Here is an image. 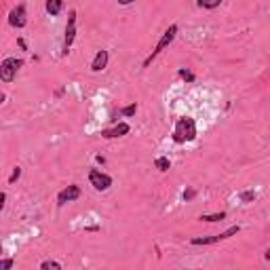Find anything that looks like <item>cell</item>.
<instances>
[{
    "instance_id": "25",
    "label": "cell",
    "mask_w": 270,
    "mask_h": 270,
    "mask_svg": "<svg viewBox=\"0 0 270 270\" xmlns=\"http://www.w3.org/2000/svg\"><path fill=\"white\" fill-rule=\"evenodd\" d=\"M0 256H2V243H0Z\"/></svg>"
},
{
    "instance_id": "22",
    "label": "cell",
    "mask_w": 270,
    "mask_h": 270,
    "mask_svg": "<svg viewBox=\"0 0 270 270\" xmlns=\"http://www.w3.org/2000/svg\"><path fill=\"white\" fill-rule=\"evenodd\" d=\"M4 203H6V194H4V192H0V209L4 207Z\"/></svg>"
},
{
    "instance_id": "24",
    "label": "cell",
    "mask_w": 270,
    "mask_h": 270,
    "mask_svg": "<svg viewBox=\"0 0 270 270\" xmlns=\"http://www.w3.org/2000/svg\"><path fill=\"white\" fill-rule=\"evenodd\" d=\"M2 101H4V95H2V93H0V104H2Z\"/></svg>"
},
{
    "instance_id": "16",
    "label": "cell",
    "mask_w": 270,
    "mask_h": 270,
    "mask_svg": "<svg viewBox=\"0 0 270 270\" xmlns=\"http://www.w3.org/2000/svg\"><path fill=\"white\" fill-rule=\"evenodd\" d=\"M41 268H43V270H49V268L61 270V264H59V262H53V260H46V262H43V264H41Z\"/></svg>"
},
{
    "instance_id": "13",
    "label": "cell",
    "mask_w": 270,
    "mask_h": 270,
    "mask_svg": "<svg viewBox=\"0 0 270 270\" xmlns=\"http://www.w3.org/2000/svg\"><path fill=\"white\" fill-rule=\"evenodd\" d=\"M224 218H226V213L220 211V213H209V216H201L198 220H201V222H222Z\"/></svg>"
},
{
    "instance_id": "18",
    "label": "cell",
    "mask_w": 270,
    "mask_h": 270,
    "mask_svg": "<svg viewBox=\"0 0 270 270\" xmlns=\"http://www.w3.org/2000/svg\"><path fill=\"white\" fill-rule=\"evenodd\" d=\"M135 112H137V106H135V104H129V106L123 108V116H133Z\"/></svg>"
},
{
    "instance_id": "7",
    "label": "cell",
    "mask_w": 270,
    "mask_h": 270,
    "mask_svg": "<svg viewBox=\"0 0 270 270\" xmlns=\"http://www.w3.org/2000/svg\"><path fill=\"white\" fill-rule=\"evenodd\" d=\"M26 23H28V13H26V6L19 4V6H15V9L9 13V26L11 28H26Z\"/></svg>"
},
{
    "instance_id": "23",
    "label": "cell",
    "mask_w": 270,
    "mask_h": 270,
    "mask_svg": "<svg viewBox=\"0 0 270 270\" xmlns=\"http://www.w3.org/2000/svg\"><path fill=\"white\" fill-rule=\"evenodd\" d=\"M135 0H118V4H123V6H127V4H133Z\"/></svg>"
},
{
    "instance_id": "3",
    "label": "cell",
    "mask_w": 270,
    "mask_h": 270,
    "mask_svg": "<svg viewBox=\"0 0 270 270\" xmlns=\"http://www.w3.org/2000/svg\"><path fill=\"white\" fill-rule=\"evenodd\" d=\"M23 66V61L17 57H6L2 63H0V81L2 83H13L17 70Z\"/></svg>"
},
{
    "instance_id": "17",
    "label": "cell",
    "mask_w": 270,
    "mask_h": 270,
    "mask_svg": "<svg viewBox=\"0 0 270 270\" xmlns=\"http://www.w3.org/2000/svg\"><path fill=\"white\" fill-rule=\"evenodd\" d=\"M180 78H184L186 83H194V74L190 70H180Z\"/></svg>"
},
{
    "instance_id": "20",
    "label": "cell",
    "mask_w": 270,
    "mask_h": 270,
    "mask_svg": "<svg viewBox=\"0 0 270 270\" xmlns=\"http://www.w3.org/2000/svg\"><path fill=\"white\" fill-rule=\"evenodd\" d=\"M13 264H15V262L9 258V260H0V268H2V270H9V268H13Z\"/></svg>"
},
{
    "instance_id": "15",
    "label": "cell",
    "mask_w": 270,
    "mask_h": 270,
    "mask_svg": "<svg viewBox=\"0 0 270 270\" xmlns=\"http://www.w3.org/2000/svg\"><path fill=\"white\" fill-rule=\"evenodd\" d=\"M239 198L243 203H251V201H256V192H253V190H245V192L239 194Z\"/></svg>"
},
{
    "instance_id": "19",
    "label": "cell",
    "mask_w": 270,
    "mask_h": 270,
    "mask_svg": "<svg viewBox=\"0 0 270 270\" xmlns=\"http://www.w3.org/2000/svg\"><path fill=\"white\" fill-rule=\"evenodd\" d=\"M19 178H21V169H19V167H15L13 173H11V178H9V184H15Z\"/></svg>"
},
{
    "instance_id": "8",
    "label": "cell",
    "mask_w": 270,
    "mask_h": 270,
    "mask_svg": "<svg viewBox=\"0 0 270 270\" xmlns=\"http://www.w3.org/2000/svg\"><path fill=\"white\" fill-rule=\"evenodd\" d=\"M76 198H81V186L72 184V186L63 188L61 192L57 194V205H59V207H63L66 203H72V201H76Z\"/></svg>"
},
{
    "instance_id": "2",
    "label": "cell",
    "mask_w": 270,
    "mask_h": 270,
    "mask_svg": "<svg viewBox=\"0 0 270 270\" xmlns=\"http://www.w3.org/2000/svg\"><path fill=\"white\" fill-rule=\"evenodd\" d=\"M176 36H178V26H176V23H173V26H169V28H167L165 30V34L161 36V41H158L156 43V46H154V51L152 53H150L148 55V57H146V61H144V68H148L150 66V63H152L156 57H158V55H161L165 49H167V46H169L173 41H176Z\"/></svg>"
},
{
    "instance_id": "9",
    "label": "cell",
    "mask_w": 270,
    "mask_h": 270,
    "mask_svg": "<svg viewBox=\"0 0 270 270\" xmlns=\"http://www.w3.org/2000/svg\"><path fill=\"white\" fill-rule=\"evenodd\" d=\"M131 131V127L127 125V123H118L114 129H106V131H101V137H106V139H114V137H123V135H127Z\"/></svg>"
},
{
    "instance_id": "6",
    "label": "cell",
    "mask_w": 270,
    "mask_h": 270,
    "mask_svg": "<svg viewBox=\"0 0 270 270\" xmlns=\"http://www.w3.org/2000/svg\"><path fill=\"white\" fill-rule=\"evenodd\" d=\"M76 38V11H70L68 15V26H66V41H63V55H68L70 46H72Z\"/></svg>"
},
{
    "instance_id": "11",
    "label": "cell",
    "mask_w": 270,
    "mask_h": 270,
    "mask_svg": "<svg viewBox=\"0 0 270 270\" xmlns=\"http://www.w3.org/2000/svg\"><path fill=\"white\" fill-rule=\"evenodd\" d=\"M45 9H46V13H49L51 17H55V15H59L63 11V0H46Z\"/></svg>"
},
{
    "instance_id": "10",
    "label": "cell",
    "mask_w": 270,
    "mask_h": 270,
    "mask_svg": "<svg viewBox=\"0 0 270 270\" xmlns=\"http://www.w3.org/2000/svg\"><path fill=\"white\" fill-rule=\"evenodd\" d=\"M108 59H110V55L108 51H97V55H95V59L91 61V72H101L106 66H108Z\"/></svg>"
},
{
    "instance_id": "4",
    "label": "cell",
    "mask_w": 270,
    "mask_h": 270,
    "mask_svg": "<svg viewBox=\"0 0 270 270\" xmlns=\"http://www.w3.org/2000/svg\"><path fill=\"white\" fill-rule=\"evenodd\" d=\"M239 230H241L239 226H230L228 230H224V232H220V234H213V236H196V239H192L190 243H192V245H216V243H220V241L230 239V236L236 234Z\"/></svg>"
},
{
    "instance_id": "21",
    "label": "cell",
    "mask_w": 270,
    "mask_h": 270,
    "mask_svg": "<svg viewBox=\"0 0 270 270\" xmlns=\"http://www.w3.org/2000/svg\"><path fill=\"white\" fill-rule=\"evenodd\" d=\"M194 190H186V192H184V201H190V198H194Z\"/></svg>"
},
{
    "instance_id": "14",
    "label": "cell",
    "mask_w": 270,
    "mask_h": 270,
    "mask_svg": "<svg viewBox=\"0 0 270 270\" xmlns=\"http://www.w3.org/2000/svg\"><path fill=\"white\" fill-rule=\"evenodd\" d=\"M154 165H156V169H158V171H169V167H171L169 158H165V156L156 158V161H154Z\"/></svg>"
},
{
    "instance_id": "1",
    "label": "cell",
    "mask_w": 270,
    "mask_h": 270,
    "mask_svg": "<svg viewBox=\"0 0 270 270\" xmlns=\"http://www.w3.org/2000/svg\"><path fill=\"white\" fill-rule=\"evenodd\" d=\"M196 123L190 116H180L176 127H173V141L176 144H186V141L196 139Z\"/></svg>"
},
{
    "instance_id": "5",
    "label": "cell",
    "mask_w": 270,
    "mask_h": 270,
    "mask_svg": "<svg viewBox=\"0 0 270 270\" xmlns=\"http://www.w3.org/2000/svg\"><path fill=\"white\" fill-rule=\"evenodd\" d=\"M89 181L95 190H99V192H106V190L112 186V178L108 176V173L99 171V169H91L89 171Z\"/></svg>"
},
{
    "instance_id": "12",
    "label": "cell",
    "mask_w": 270,
    "mask_h": 270,
    "mask_svg": "<svg viewBox=\"0 0 270 270\" xmlns=\"http://www.w3.org/2000/svg\"><path fill=\"white\" fill-rule=\"evenodd\" d=\"M196 4L201 6V9H218L222 4V0H196Z\"/></svg>"
}]
</instances>
